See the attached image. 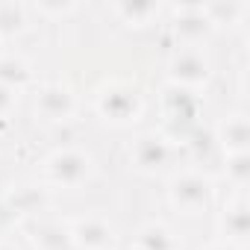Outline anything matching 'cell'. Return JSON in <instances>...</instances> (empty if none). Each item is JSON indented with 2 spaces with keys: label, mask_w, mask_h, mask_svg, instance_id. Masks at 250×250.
Segmentation results:
<instances>
[{
  "label": "cell",
  "mask_w": 250,
  "mask_h": 250,
  "mask_svg": "<svg viewBox=\"0 0 250 250\" xmlns=\"http://www.w3.org/2000/svg\"><path fill=\"white\" fill-rule=\"evenodd\" d=\"M200 94L183 85L168 83L162 88V115H165V130L171 133V139H188V133L197 127V118H200ZM162 133V136H168ZM168 139V142H171Z\"/></svg>",
  "instance_id": "1"
},
{
  "label": "cell",
  "mask_w": 250,
  "mask_h": 250,
  "mask_svg": "<svg viewBox=\"0 0 250 250\" xmlns=\"http://www.w3.org/2000/svg\"><path fill=\"white\" fill-rule=\"evenodd\" d=\"M94 109L103 121L109 124H136L145 112V97L136 85L130 83H109L97 91V100H94Z\"/></svg>",
  "instance_id": "2"
},
{
  "label": "cell",
  "mask_w": 250,
  "mask_h": 250,
  "mask_svg": "<svg viewBox=\"0 0 250 250\" xmlns=\"http://www.w3.org/2000/svg\"><path fill=\"white\" fill-rule=\"evenodd\" d=\"M209 77H212V65H209V59H206V53L200 47L174 50V56L168 62V83L197 91L200 85L209 83Z\"/></svg>",
  "instance_id": "3"
},
{
  "label": "cell",
  "mask_w": 250,
  "mask_h": 250,
  "mask_svg": "<svg viewBox=\"0 0 250 250\" xmlns=\"http://www.w3.org/2000/svg\"><path fill=\"white\" fill-rule=\"evenodd\" d=\"M168 197H171V203L180 212L194 215V212L209 209V203H212V183L200 171H183V174H177L171 180Z\"/></svg>",
  "instance_id": "4"
},
{
  "label": "cell",
  "mask_w": 250,
  "mask_h": 250,
  "mask_svg": "<svg viewBox=\"0 0 250 250\" xmlns=\"http://www.w3.org/2000/svg\"><path fill=\"white\" fill-rule=\"evenodd\" d=\"M171 33L183 47H197L203 39H209L215 33V27L209 24L203 3H183V6H174Z\"/></svg>",
  "instance_id": "5"
},
{
  "label": "cell",
  "mask_w": 250,
  "mask_h": 250,
  "mask_svg": "<svg viewBox=\"0 0 250 250\" xmlns=\"http://www.w3.org/2000/svg\"><path fill=\"white\" fill-rule=\"evenodd\" d=\"M44 171H47V180L56 186H80L91 174V156L83 150H71V147L56 150L53 156H47Z\"/></svg>",
  "instance_id": "6"
},
{
  "label": "cell",
  "mask_w": 250,
  "mask_h": 250,
  "mask_svg": "<svg viewBox=\"0 0 250 250\" xmlns=\"http://www.w3.org/2000/svg\"><path fill=\"white\" fill-rule=\"evenodd\" d=\"M133 165L142 171V174H156L168 165L171 159V142L162 136V133H142L136 142H133Z\"/></svg>",
  "instance_id": "7"
},
{
  "label": "cell",
  "mask_w": 250,
  "mask_h": 250,
  "mask_svg": "<svg viewBox=\"0 0 250 250\" xmlns=\"http://www.w3.org/2000/svg\"><path fill=\"white\" fill-rule=\"evenodd\" d=\"M36 112L47 121H68L77 112V97L62 83H47L36 94Z\"/></svg>",
  "instance_id": "8"
},
{
  "label": "cell",
  "mask_w": 250,
  "mask_h": 250,
  "mask_svg": "<svg viewBox=\"0 0 250 250\" xmlns=\"http://www.w3.org/2000/svg\"><path fill=\"white\" fill-rule=\"evenodd\" d=\"M71 241L83 250H115V229L103 221V218H77L71 227Z\"/></svg>",
  "instance_id": "9"
},
{
  "label": "cell",
  "mask_w": 250,
  "mask_h": 250,
  "mask_svg": "<svg viewBox=\"0 0 250 250\" xmlns=\"http://www.w3.org/2000/svg\"><path fill=\"white\" fill-rule=\"evenodd\" d=\"M215 142L221 145L224 153H247L250 150V121H247V115H241V112L227 115L218 124Z\"/></svg>",
  "instance_id": "10"
},
{
  "label": "cell",
  "mask_w": 250,
  "mask_h": 250,
  "mask_svg": "<svg viewBox=\"0 0 250 250\" xmlns=\"http://www.w3.org/2000/svg\"><path fill=\"white\" fill-rule=\"evenodd\" d=\"M221 232L227 235L224 241H232V244H241L250 232V209L244 200H232L224 206L221 212Z\"/></svg>",
  "instance_id": "11"
},
{
  "label": "cell",
  "mask_w": 250,
  "mask_h": 250,
  "mask_svg": "<svg viewBox=\"0 0 250 250\" xmlns=\"http://www.w3.org/2000/svg\"><path fill=\"white\" fill-rule=\"evenodd\" d=\"M112 12L130 27H145L150 24L153 18H159L162 6L153 3V0H115L112 3Z\"/></svg>",
  "instance_id": "12"
},
{
  "label": "cell",
  "mask_w": 250,
  "mask_h": 250,
  "mask_svg": "<svg viewBox=\"0 0 250 250\" xmlns=\"http://www.w3.org/2000/svg\"><path fill=\"white\" fill-rule=\"evenodd\" d=\"M0 83L12 91H21L33 83V68L24 56H15V53H3L0 56Z\"/></svg>",
  "instance_id": "13"
},
{
  "label": "cell",
  "mask_w": 250,
  "mask_h": 250,
  "mask_svg": "<svg viewBox=\"0 0 250 250\" xmlns=\"http://www.w3.org/2000/svg\"><path fill=\"white\" fill-rule=\"evenodd\" d=\"M203 12L215 30L218 27H235L244 21L247 3H241V0H212V3H203Z\"/></svg>",
  "instance_id": "14"
},
{
  "label": "cell",
  "mask_w": 250,
  "mask_h": 250,
  "mask_svg": "<svg viewBox=\"0 0 250 250\" xmlns=\"http://www.w3.org/2000/svg\"><path fill=\"white\" fill-rule=\"evenodd\" d=\"M136 247L139 250H177V235L171 232V227H165L159 221H150L139 229Z\"/></svg>",
  "instance_id": "15"
},
{
  "label": "cell",
  "mask_w": 250,
  "mask_h": 250,
  "mask_svg": "<svg viewBox=\"0 0 250 250\" xmlns=\"http://www.w3.org/2000/svg\"><path fill=\"white\" fill-rule=\"evenodd\" d=\"M33 244H36V250H68L74 241H71L68 227L47 221V224L33 227Z\"/></svg>",
  "instance_id": "16"
},
{
  "label": "cell",
  "mask_w": 250,
  "mask_h": 250,
  "mask_svg": "<svg viewBox=\"0 0 250 250\" xmlns=\"http://www.w3.org/2000/svg\"><path fill=\"white\" fill-rule=\"evenodd\" d=\"M27 30V6L15 0H0V42Z\"/></svg>",
  "instance_id": "17"
},
{
  "label": "cell",
  "mask_w": 250,
  "mask_h": 250,
  "mask_svg": "<svg viewBox=\"0 0 250 250\" xmlns=\"http://www.w3.org/2000/svg\"><path fill=\"white\" fill-rule=\"evenodd\" d=\"M9 209L21 212V215H36L47 206V194L44 188H36V186H24V188H15L9 197H6Z\"/></svg>",
  "instance_id": "18"
},
{
  "label": "cell",
  "mask_w": 250,
  "mask_h": 250,
  "mask_svg": "<svg viewBox=\"0 0 250 250\" xmlns=\"http://www.w3.org/2000/svg\"><path fill=\"white\" fill-rule=\"evenodd\" d=\"M224 174L232 186L250 183V150L247 153H224Z\"/></svg>",
  "instance_id": "19"
},
{
  "label": "cell",
  "mask_w": 250,
  "mask_h": 250,
  "mask_svg": "<svg viewBox=\"0 0 250 250\" xmlns=\"http://www.w3.org/2000/svg\"><path fill=\"white\" fill-rule=\"evenodd\" d=\"M33 9L39 15H44V18H62V15L77 12V3H74V0H36Z\"/></svg>",
  "instance_id": "20"
},
{
  "label": "cell",
  "mask_w": 250,
  "mask_h": 250,
  "mask_svg": "<svg viewBox=\"0 0 250 250\" xmlns=\"http://www.w3.org/2000/svg\"><path fill=\"white\" fill-rule=\"evenodd\" d=\"M15 94H18V91H12V88H6L3 83H0V118H3V115L15 106Z\"/></svg>",
  "instance_id": "21"
},
{
  "label": "cell",
  "mask_w": 250,
  "mask_h": 250,
  "mask_svg": "<svg viewBox=\"0 0 250 250\" xmlns=\"http://www.w3.org/2000/svg\"><path fill=\"white\" fill-rule=\"evenodd\" d=\"M203 250H241V247L232 244V241H212V244H206Z\"/></svg>",
  "instance_id": "22"
},
{
  "label": "cell",
  "mask_w": 250,
  "mask_h": 250,
  "mask_svg": "<svg viewBox=\"0 0 250 250\" xmlns=\"http://www.w3.org/2000/svg\"><path fill=\"white\" fill-rule=\"evenodd\" d=\"M0 250H18L15 244H6V241H0Z\"/></svg>",
  "instance_id": "23"
},
{
  "label": "cell",
  "mask_w": 250,
  "mask_h": 250,
  "mask_svg": "<svg viewBox=\"0 0 250 250\" xmlns=\"http://www.w3.org/2000/svg\"><path fill=\"white\" fill-rule=\"evenodd\" d=\"M115 250H139L136 244H124V247H115Z\"/></svg>",
  "instance_id": "24"
},
{
  "label": "cell",
  "mask_w": 250,
  "mask_h": 250,
  "mask_svg": "<svg viewBox=\"0 0 250 250\" xmlns=\"http://www.w3.org/2000/svg\"><path fill=\"white\" fill-rule=\"evenodd\" d=\"M68 250H83V247H77V244H71V247H68Z\"/></svg>",
  "instance_id": "25"
},
{
  "label": "cell",
  "mask_w": 250,
  "mask_h": 250,
  "mask_svg": "<svg viewBox=\"0 0 250 250\" xmlns=\"http://www.w3.org/2000/svg\"><path fill=\"white\" fill-rule=\"evenodd\" d=\"M0 56H3V47H0Z\"/></svg>",
  "instance_id": "26"
}]
</instances>
